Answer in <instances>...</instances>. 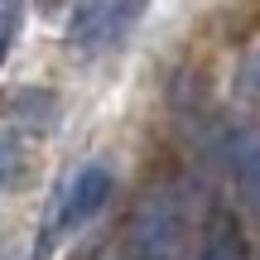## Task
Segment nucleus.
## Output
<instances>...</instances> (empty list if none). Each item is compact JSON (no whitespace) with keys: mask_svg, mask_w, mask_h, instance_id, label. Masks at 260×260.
<instances>
[{"mask_svg":"<svg viewBox=\"0 0 260 260\" xmlns=\"http://www.w3.org/2000/svg\"><path fill=\"white\" fill-rule=\"evenodd\" d=\"M183 207H178L174 193H154L135 207L125 232V255H145V260H178L183 251Z\"/></svg>","mask_w":260,"mask_h":260,"instance_id":"nucleus-1","label":"nucleus"},{"mask_svg":"<svg viewBox=\"0 0 260 260\" xmlns=\"http://www.w3.org/2000/svg\"><path fill=\"white\" fill-rule=\"evenodd\" d=\"M145 15V0H77L68 19V44L73 53H102Z\"/></svg>","mask_w":260,"mask_h":260,"instance_id":"nucleus-2","label":"nucleus"},{"mask_svg":"<svg viewBox=\"0 0 260 260\" xmlns=\"http://www.w3.org/2000/svg\"><path fill=\"white\" fill-rule=\"evenodd\" d=\"M106 198H111V169H102V164L77 169V178L63 188V193H58L53 212H48V232H44V241H58L63 232H73V226L92 222V217L106 207Z\"/></svg>","mask_w":260,"mask_h":260,"instance_id":"nucleus-3","label":"nucleus"},{"mask_svg":"<svg viewBox=\"0 0 260 260\" xmlns=\"http://www.w3.org/2000/svg\"><path fill=\"white\" fill-rule=\"evenodd\" d=\"M0 106H5L19 125H29V130H53L58 125V96L39 92V87H15V92L0 96Z\"/></svg>","mask_w":260,"mask_h":260,"instance_id":"nucleus-4","label":"nucleus"},{"mask_svg":"<svg viewBox=\"0 0 260 260\" xmlns=\"http://www.w3.org/2000/svg\"><path fill=\"white\" fill-rule=\"evenodd\" d=\"M198 260H246V241H241L232 217H217V226L207 232V246Z\"/></svg>","mask_w":260,"mask_h":260,"instance_id":"nucleus-5","label":"nucleus"},{"mask_svg":"<svg viewBox=\"0 0 260 260\" xmlns=\"http://www.w3.org/2000/svg\"><path fill=\"white\" fill-rule=\"evenodd\" d=\"M19 174H24V145H19V135L0 130V188L15 183Z\"/></svg>","mask_w":260,"mask_h":260,"instance_id":"nucleus-6","label":"nucleus"},{"mask_svg":"<svg viewBox=\"0 0 260 260\" xmlns=\"http://www.w3.org/2000/svg\"><path fill=\"white\" fill-rule=\"evenodd\" d=\"M241 183H246V198H251L255 217H260V145L241 159Z\"/></svg>","mask_w":260,"mask_h":260,"instance_id":"nucleus-7","label":"nucleus"},{"mask_svg":"<svg viewBox=\"0 0 260 260\" xmlns=\"http://www.w3.org/2000/svg\"><path fill=\"white\" fill-rule=\"evenodd\" d=\"M241 82L251 87V92H260V48H255L251 58H246V68H241Z\"/></svg>","mask_w":260,"mask_h":260,"instance_id":"nucleus-8","label":"nucleus"},{"mask_svg":"<svg viewBox=\"0 0 260 260\" xmlns=\"http://www.w3.org/2000/svg\"><path fill=\"white\" fill-rule=\"evenodd\" d=\"M10 39H15V15H0V63L10 53Z\"/></svg>","mask_w":260,"mask_h":260,"instance_id":"nucleus-9","label":"nucleus"},{"mask_svg":"<svg viewBox=\"0 0 260 260\" xmlns=\"http://www.w3.org/2000/svg\"><path fill=\"white\" fill-rule=\"evenodd\" d=\"M125 260H145V255H125Z\"/></svg>","mask_w":260,"mask_h":260,"instance_id":"nucleus-10","label":"nucleus"}]
</instances>
